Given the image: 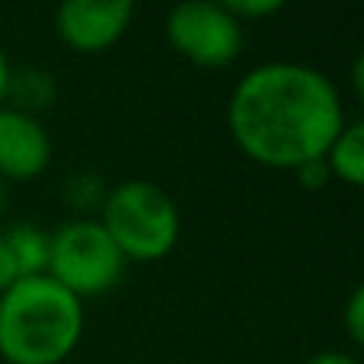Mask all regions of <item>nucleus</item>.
I'll return each mask as SVG.
<instances>
[{
	"label": "nucleus",
	"instance_id": "f257e3e1",
	"mask_svg": "<svg viewBox=\"0 0 364 364\" xmlns=\"http://www.w3.org/2000/svg\"><path fill=\"white\" fill-rule=\"evenodd\" d=\"M227 128L250 160L275 170H297L326 157L346 128V109L323 70L272 61L252 68L233 87Z\"/></svg>",
	"mask_w": 364,
	"mask_h": 364
},
{
	"label": "nucleus",
	"instance_id": "f03ea898",
	"mask_svg": "<svg viewBox=\"0 0 364 364\" xmlns=\"http://www.w3.org/2000/svg\"><path fill=\"white\" fill-rule=\"evenodd\" d=\"M83 336V307L55 278H16L0 294V358L61 364Z\"/></svg>",
	"mask_w": 364,
	"mask_h": 364
},
{
	"label": "nucleus",
	"instance_id": "7ed1b4c3",
	"mask_svg": "<svg viewBox=\"0 0 364 364\" xmlns=\"http://www.w3.org/2000/svg\"><path fill=\"white\" fill-rule=\"evenodd\" d=\"M102 227L119 246V252L134 262H157L170 256L179 243V211L173 198L147 179L119 182L102 201Z\"/></svg>",
	"mask_w": 364,
	"mask_h": 364
},
{
	"label": "nucleus",
	"instance_id": "20e7f679",
	"mask_svg": "<svg viewBox=\"0 0 364 364\" xmlns=\"http://www.w3.org/2000/svg\"><path fill=\"white\" fill-rule=\"evenodd\" d=\"M125 256L100 220H68L48 243V272L80 301L109 291L122 278Z\"/></svg>",
	"mask_w": 364,
	"mask_h": 364
},
{
	"label": "nucleus",
	"instance_id": "39448f33",
	"mask_svg": "<svg viewBox=\"0 0 364 364\" xmlns=\"http://www.w3.org/2000/svg\"><path fill=\"white\" fill-rule=\"evenodd\" d=\"M166 36L186 61L211 70L233 64L243 48V23H237L224 4L208 0L173 6L166 16Z\"/></svg>",
	"mask_w": 364,
	"mask_h": 364
},
{
	"label": "nucleus",
	"instance_id": "423d86ee",
	"mask_svg": "<svg viewBox=\"0 0 364 364\" xmlns=\"http://www.w3.org/2000/svg\"><path fill=\"white\" fill-rule=\"evenodd\" d=\"M132 16V0H68L55 10V32L68 48L96 55L125 36Z\"/></svg>",
	"mask_w": 364,
	"mask_h": 364
},
{
	"label": "nucleus",
	"instance_id": "0eeeda50",
	"mask_svg": "<svg viewBox=\"0 0 364 364\" xmlns=\"http://www.w3.org/2000/svg\"><path fill=\"white\" fill-rule=\"evenodd\" d=\"M51 160V141L32 112L0 106V179H36Z\"/></svg>",
	"mask_w": 364,
	"mask_h": 364
},
{
	"label": "nucleus",
	"instance_id": "6e6552de",
	"mask_svg": "<svg viewBox=\"0 0 364 364\" xmlns=\"http://www.w3.org/2000/svg\"><path fill=\"white\" fill-rule=\"evenodd\" d=\"M326 166L333 176L358 188L364 182V125L352 122L339 132V138L333 141V147L326 151Z\"/></svg>",
	"mask_w": 364,
	"mask_h": 364
},
{
	"label": "nucleus",
	"instance_id": "1a4fd4ad",
	"mask_svg": "<svg viewBox=\"0 0 364 364\" xmlns=\"http://www.w3.org/2000/svg\"><path fill=\"white\" fill-rule=\"evenodd\" d=\"M4 240L13 252V262H16L19 278L45 275V272H48V243H51V237H45L38 227L16 224L4 233Z\"/></svg>",
	"mask_w": 364,
	"mask_h": 364
},
{
	"label": "nucleus",
	"instance_id": "9d476101",
	"mask_svg": "<svg viewBox=\"0 0 364 364\" xmlns=\"http://www.w3.org/2000/svg\"><path fill=\"white\" fill-rule=\"evenodd\" d=\"M227 13H230L237 23L243 19H259V16H272V13L282 10V0H224Z\"/></svg>",
	"mask_w": 364,
	"mask_h": 364
},
{
	"label": "nucleus",
	"instance_id": "9b49d317",
	"mask_svg": "<svg viewBox=\"0 0 364 364\" xmlns=\"http://www.w3.org/2000/svg\"><path fill=\"white\" fill-rule=\"evenodd\" d=\"M346 329L355 346H361L364 342V288L361 284L352 291V297H348V304H346Z\"/></svg>",
	"mask_w": 364,
	"mask_h": 364
},
{
	"label": "nucleus",
	"instance_id": "f8f14e48",
	"mask_svg": "<svg viewBox=\"0 0 364 364\" xmlns=\"http://www.w3.org/2000/svg\"><path fill=\"white\" fill-rule=\"evenodd\" d=\"M297 176H301V186L304 188H323L326 186V179L333 176L329 173V166H326V160H314V164H304V166H297Z\"/></svg>",
	"mask_w": 364,
	"mask_h": 364
},
{
	"label": "nucleus",
	"instance_id": "ddd939ff",
	"mask_svg": "<svg viewBox=\"0 0 364 364\" xmlns=\"http://www.w3.org/2000/svg\"><path fill=\"white\" fill-rule=\"evenodd\" d=\"M16 278H19V272H16V262H13V252H10V246H6V240L0 237V294H4Z\"/></svg>",
	"mask_w": 364,
	"mask_h": 364
},
{
	"label": "nucleus",
	"instance_id": "4468645a",
	"mask_svg": "<svg viewBox=\"0 0 364 364\" xmlns=\"http://www.w3.org/2000/svg\"><path fill=\"white\" fill-rule=\"evenodd\" d=\"M307 364H358V361L346 352H320V355H314Z\"/></svg>",
	"mask_w": 364,
	"mask_h": 364
},
{
	"label": "nucleus",
	"instance_id": "2eb2a0df",
	"mask_svg": "<svg viewBox=\"0 0 364 364\" xmlns=\"http://www.w3.org/2000/svg\"><path fill=\"white\" fill-rule=\"evenodd\" d=\"M10 77H13L10 61H6L4 48H0V106H4V100H6V90H10Z\"/></svg>",
	"mask_w": 364,
	"mask_h": 364
},
{
	"label": "nucleus",
	"instance_id": "dca6fc26",
	"mask_svg": "<svg viewBox=\"0 0 364 364\" xmlns=\"http://www.w3.org/2000/svg\"><path fill=\"white\" fill-rule=\"evenodd\" d=\"M4 201H6V188H4V179H0V211H4Z\"/></svg>",
	"mask_w": 364,
	"mask_h": 364
}]
</instances>
